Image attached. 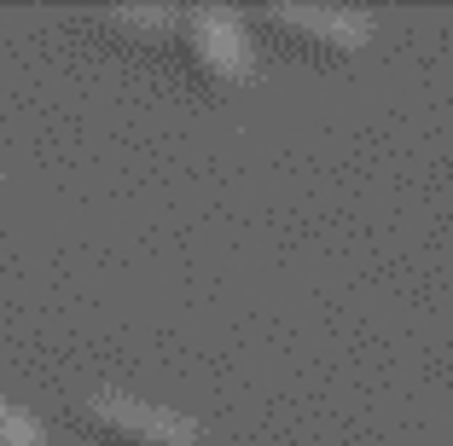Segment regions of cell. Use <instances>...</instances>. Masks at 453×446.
I'll return each instance as SVG.
<instances>
[{
	"mask_svg": "<svg viewBox=\"0 0 453 446\" xmlns=\"http://www.w3.org/2000/svg\"><path fill=\"white\" fill-rule=\"evenodd\" d=\"M99 24L134 29L140 41H169L180 35V6H111V12H99Z\"/></svg>",
	"mask_w": 453,
	"mask_h": 446,
	"instance_id": "4",
	"label": "cell"
},
{
	"mask_svg": "<svg viewBox=\"0 0 453 446\" xmlns=\"http://www.w3.org/2000/svg\"><path fill=\"white\" fill-rule=\"evenodd\" d=\"M81 423L111 446H198V423L174 406H157V400H140V394L122 389H99L81 400Z\"/></svg>",
	"mask_w": 453,
	"mask_h": 446,
	"instance_id": "1",
	"label": "cell"
},
{
	"mask_svg": "<svg viewBox=\"0 0 453 446\" xmlns=\"http://www.w3.org/2000/svg\"><path fill=\"white\" fill-rule=\"evenodd\" d=\"M0 446H53V441L41 435V423L29 418V412H18V406L0 400Z\"/></svg>",
	"mask_w": 453,
	"mask_h": 446,
	"instance_id": "5",
	"label": "cell"
},
{
	"mask_svg": "<svg viewBox=\"0 0 453 446\" xmlns=\"http://www.w3.org/2000/svg\"><path fill=\"white\" fill-rule=\"evenodd\" d=\"M180 53L198 76L210 81H244L256 76V47L244 35V24L221 6H180Z\"/></svg>",
	"mask_w": 453,
	"mask_h": 446,
	"instance_id": "2",
	"label": "cell"
},
{
	"mask_svg": "<svg viewBox=\"0 0 453 446\" xmlns=\"http://www.w3.org/2000/svg\"><path fill=\"white\" fill-rule=\"evenodd\" d=\"M256 18L285 29L291 41H303L314 53H360L366 35H372L366 12H355V6H314V0H273V6H256Z\"/></svg>",
	"mask_w": 453,
	"mask_h": 446,
	"instance_id": "3",
	"label": "cell"
}]
</instances>
